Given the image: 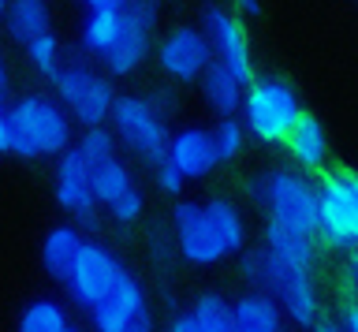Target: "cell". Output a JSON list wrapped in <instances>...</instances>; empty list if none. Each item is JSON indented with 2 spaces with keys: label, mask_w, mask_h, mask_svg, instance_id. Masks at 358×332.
<instances>
[{
  "label": "cell",
  "mask_w": 358,
  "mask_h": 332,
  "mask_svg": "<svg viewBox=\"0 0 358 332\" xmlns=\"http://www.w3.org/2000/svg\"><path fill=\"white\" fill-rule=\"evenodd\" d=\"M123 332H157V321H153V314H142V317H134Z\"/></svg>",
  "instance_id": "cell-38"
},
{
  "label": "cell",
  "mask_w": 358,
  "mask_h": 332,
  "mask_svg": "<svg viewBox=\"0 0 358 332\" xmlns=\"http://www.w3.org/2000/svg\"><path fill=\"white\" fill-rule=\"evenodd\" d=\"M142 314H150V295H145V284L127 269L120 276L116 291H112L101 306L90 310V329L94 332H123Z\"/></svg>",
  "instance_id": "cell-13"
},
{
  "label": "cell",
  "mask_w": 358,
  "mask_h": 332,
  "mask_svg": "<svg viewBox=\"0 0 358 332\" xmlns=\"http://www.w3.org/2000/svg\"><path fill=\"white\" fill-rule=\"evenodd\" d=\"M49 86H52V97L71 113V120L83 131L86 127H105L112 120V108H116V97H120L108 75L90 68L83 49L64 60V68L49 79Z\"/></svg>",
  "instance_id": "cell-4"
},
{
  "label": "cell",
  "mask_w": 358,
  "mask_h": 332,
  "mask_svg": "<svg viewBox=\"0 0 358 332\" xmlns=\"http://www.w3.org/2000/svg\"><path fill=\"white\" fill-rule=\"evenodd\" d=\"M198 86H201V97H206V105L213 108V113H217V120H224V116H239L246 82H243L231 68H224L220 60H213V68L201 75Z\"/></svg>",
  "instance_id": "cell-19"
},
{
  "label": "cell",
  "mask_w": 358,
  "mask_h": 332,
  "mask_svg": "<svg viewBox=\"0 0 358 332\" xmlns=\"http://www.w3.org/2000/svg\"><path fill=\"white\" fill-rule=\"evenodd\" d=\"M228 4H231V12L235 15H262V0H228Z\"/></svg>",
  "instance_id": "cell-36"
},
{
  "label": "cell",
  "mask_w": 358,
  "mask_h": 332,
  "mask_svg": "<svg viewBox=\"0 0 358 332\" xmlns=\"http://www.w3.org/2000/svg\"><path fill=\"white\" fill-rule=\"evenodd\" d=\"M317 239L336 254L358 247V209L336 168L317 175Z\"/></svg>",
  "instance_id": "cell-10"
},
{
  "label": "cell",
  "mask_w": 358,
  "mask_h": 332,
  "mask_svg": "<svg viewBox=\"0 0 358 332\" xmlns=\"http://www.w3.org/2000/svg\"><path fill=\"white\" fill-rule=\"evenodd\" d=\"M0 153H8V105L0 101Z\"/></svg>",
  "instance_id": "cell-39"
},
{
  "label": "cell",
  "mask_w": 358,
  "mask_h": 332,
  "mask_svg": "<svg viewBox=\"0 0 358 332\" xmlns=\"http://www.w3.org/2000/svg\"><path fill=\"white\" fill-rule=\"evenodd\" d=\"M164 332H201V325L194 321V314H190V306H187V310H176V314L168 317Z\"/></svg>",
  "instance_id": "cell-32"
},
{
  "label": "cell",
  "mask_w": 358,
  "mask_h": 332,
  "mask_svg": "<svg viewBox=\"0 0 358 332\" xmlns=\"http://www.w3.org/2000/svg\"><path fill=\"white\" fill-rule=\"evenodd\" d=\"M198 27L206 30L217 60L224 64V68H231L246 86H250L257 75H254V57H250V34H246L243 19L235 15L231 8H224V4H206L201 8Z\"/></svg>",
  "instance_id": "cell-12"
},
{
  "label": "cell",
  "mask_w": 358,
  "mask_h": 332,
  "mask_svg": "<svg viewBox=\"0 0 358 332\" xmlns=\"http://www.w3.org/2000/svg\"><path fill=\"white\" fill-rule=\"evenodd\" d=\"M153 183H157V191H161V194H168V198H183L187 175H183V172H179L172 161L164 157V161L153 168Z\"/></svg>",
  "instance_id": "cell-31"
},
{
  "label": "cell",
  "mask_w": 358,
  "mask_h": 332,
  "mask_svg": "<svg viewBox=\"0 0 358 332\" xmlns=\"http://www.w3.org/2000/svg\"><path fill=\"white\" fill-rule=\"evenodd\" d=\"M246 194L265 209V220H276V224L317 239V180H310L306 172L276 164L262 175H250Z\"/></svg>",
  "instance_id": "cell-3"
},
{
  "label": "cell",
  "mask_w": 358,
  "mask_h": 332,
  "mask_svg": "<svg viewBox=\"0 0 358 332\" xmlns=\"http://www.w3.org/2000/svg\"><path fill=\"white\" fill-rule=\"evenodd\" d=\"M108 127H112V135L120 138V146L127 153H134L142 164H150V168H157V164L168 157L172 131H168V120L150 105V97L120 94Z\"/></svg>",
  "instance_id": "cell-6"
},
{
  "label": "cell",
  "mask_w": 358,
  "mask_h": 332,
  "mask_svg": "<svg viewBox=\"0 0 358 332\" xmlns=\"http://www.w3.org/2000/svg\"><path fill=\"white\" fill-rule=\"evenodd\" d=\"M209 131H213V146H217V161L220 164H231V161L243 157L246 138H250V135H246V124L239 116H224Z\"/></svg>",
  "instance_id": "cell-26"
},
{
  "label": "cell",
  "mask_w": 358,
  "mask_h": 332,
  "mask_svg": "<svg viewBox=\"0 0 358 332\" xmlns=\"http://www.w3.org/2000/svg\"><path fill=\"white\" fill-rule=\"evenodd\" d=\"M299 116H302V101L287 79L257 75L246 86L239 120L246 124V135L254 142H262V146H284V138L299 124Z\"/></svg>",
  "instance_id": "cell-5"
},
{
  "label": "cell",
  "mask_w": 358,
  "mask_h": 332,
  "mask_svg": "<svg viewBox=\"0 0 358 332\" xmlns=\"http://www.w3.org/2000/svg\"><path fill=\"white\" fill-rule=\"evenodd\" d=\"M78 4H83L86 12H123L131 0H78Z\"/></svg>",
  "instance_id": "cell-35"
},
{
  "label": "cell",
  "mask_w": 358,
  "mask_h": 332,
  "mask_svg": "<svg viewBox=\"0 0 358 332\" xmlns=\"http://www.w3.org/2000/svg\"><path fill=\"white\" fill-rule=\"evenodd\" d=\"M190 314L201 325V332H235V310L231 298L220 291H201L194 303H190Z\"/></svg>",
  "instance_id": "cell-25"
},
{
  "label": "cell",
  "mask_w": 358,
  "mask_h": 332,
  "mask_svg": "<svg viewBox=\"0 0 358 332\" xmlns=\"http://www.w3.org/2000/svg\"><path fill=\"white\" fill-rule=\"evenodd\" d=\"M22 52H27V64L41 75V79H52V75L64 68V49H60V38H56L52 30L41 38H34Z\"/></svg>",
  "instance_id": "cell-28"
},
{
  "label": "cell",
  "mask_w": 358,
  "mask_h": 332,
  "mask_svg": "<svg viewBox=\"0 0 358 332\" xmlns=\"http://www.w3.org/2000/svg\"><path fill=\"white\" fill-rule=\"evenodd\" d=\"M284 150L299 172H306V175L329 172V135H324L321 120L306 113V108H302L299 124L291 127V135L284 138Z\"/></svg>",
  "instance_id": "cell-14"
},
{
  "label": "cell",
  "mask_w": 358,
  "mask_h": 332,
  "mask_svg": "<svg viewBox=\"0 0 358 332\" xmlns=\"http://www.w3.org/2000/svg\"><path fill=\"white\" fill-rule=\"evenodd\" d=\"M67 332H83V329H78V325H71V329H67Z\"/></svg>",
  "instance_id": "cell-43"
},
{
  "label": "cell",
  "mask_w": 358,
  "mask_h": 332,
  "mask_svg": "<svg viewBox=\"0 0 358 332\" xmlns=\"http://www.w3.org/2000/svg\"><path fill=\"white\" fill-rule=\"evenodd\" d=\"M262 247L273 254L276 261L291 265V269L313 273V265H317V239H313V236H302V231H295V228L276 224V220H265Z\"/></svg>",
  "instance_id": "cell-17"
},
{
  "label": "cell",
  "mask_w": 358,
  "mask_h": 332,
  "mask_svg": "<svg viewBox=\"0 0 358 332\" xmlns=\"http://www.w3.org/2000/svg\"><path fill=\"white\" fill-rule=\"evenodd\" d=\"M8 90H11V71H8L4 57H0V101H4V97H8Z\"/></svg>",
  "instance_id": "cell-40"
},
{
  "label": "cell",
  "mask_w": 358,
  "mask_h": 332,
  "mask_svg": "<svg viewBox=\"0 0 358 332\" xmlns=\"http://www.w3.org/2000/svg\"><path fill=\"white\" fill-rule=\"evenodd\" d=\"M347 284H351V291H355V298H358V247L347 254Z\"/></svg>",
  "instance_id": "cell-37"
},
{
  "label": "cell",
  "mask_w": 358,
  "mask_h": 332,
  "mask_svg": "<svg viewBox=\"0 0 358 332\" xmlns=\"http://www.w3.org/2000/svg\"><path fill=\"white\" fill-rule=\"evenodd\" d=\"M310 332H343V325H340V321H324V317H321Z\"/></svg>",
  "instance_id": "cell-41"
},
{
  "label": "cell",
  "mask_w": 358,
  "mask_h": 332,
  "mask_svg": "<svg viewBox=\"0 0 358 332\" xmlns=\"http://www.w3.org/2000/svg\"><path fill=\"white\" fill-rule=\"evenodd\" d=\"M105 213H108L112 220H116V224H123V228L138 224V220H142V213H145V194H142V187L134 183L127 194H123V198H116V202H112V205L105 209Z\"/></svg>",
  "instance_id": "cell-29"
},
{
  "label": "cell",
  "mask_w": 358,
  "mask_h": 332,
  "mask_svg": "<svg viewBox=\"0 0 358 332\" xmlns=\"http://www.w3.org/2000/svg\"><path fill=\"white\" fill-rule=\"evenodd\" d=\"M86 239L90 236L78 224H71V220L52 224L41 239V269H45V276L56 280V284H67V276H71L78 254H83V247H86Z\"/></svg>",
  "instance_id": "cell-16"
},
{
  "label": "cell",
  "mask_w": 358,
  "mask_h": 332,
  "mask_svg": "<svg viewBox=\"0 0 358 332\" xmlns=\"http://www.w3.org/2000/svg\"><path fill=\"white\" fill-rule=\"evenodd\" d=\"M168 161L190 180H206L217 168V146H213L209 127H179L172 131V146H168Z\"/></svg>",
  "instance_id": "cell-15"
},
{
  "label": "cell",
  "mask_w": 358,
  "mask_h": 332,
  "mask_svg": "<svg viewBox=\"0 0 358 332\" xmlns=\"http://www.w3.org/2000/svg\"><path fill=\"white\" fill-rule=\"evenodd\" d=\"M150 254H153V261H157V269H168V265H172V258H176V236H172V224H161V220H157V224L150 228Z\"/></svg>",
  "instance_id": "cell-30"
},
{
  "label": "cell",
  "mask_w": 358,
  "mask_h": 332,
  "mask_svg": "<svg viewBox=\"0 0 358 332\" xmlns=\"http://www.w3.org/2000/svg\"><path fill=\"white\" fill-rule=\"evenodd\" d=\"M206 213L213 220V231H217V239L224 243V250H228V258L246 250V217H243V209L231 202V198H224V194H213L209 202H206Z\"/></svg>",
  "instance_id": "cell-21"
},
{
  "label": "cell",
  "mask_w": 358,
  "mask_h": 332,
  "mask_svg": "<svg viewBox=\"0 0 358 332\" xmlns=\"http://www.w3.org/2000/svg\"><path fill=\"white\" fill-rule=\"evenodd\" d=\"M8 4H11V0H0V19L8 15Z\"/></svg>",
  "instance_id": "cell-42"
},
{
  "label": "cell",
  "mask_w": 358,
  "mask_h": 332,
  "mask_svg": "<svg viewBox=\"0 0 358 332\" xmlns=\"http://www.w3.org/2000/svg\"><path fill=\"white\" fill-rule=\"evenodd\" d=\"M235 310V332H287V314L280 310V303L265 291H250L231 298Z\"/></svg>",
  "instance_id": "cell-18"
},
{
  "label": "cell",
  "mask_w": 358,
  "mask_h": 332,
  "mask_svg": "<svg viewBox=\"0 0 358 332\" xmlns=\"http://www.w3.org/2000/svg\"><path fill=\"white\" fill-rule=\"evenodd\" d=\"M145 97H150V105H153V108H157V113H161L164 120L176 113V94L168 90V86H161V90H153V94H145Z\"/></svg>",
  "instance_id": "cell-33"
},
{
  "label": "cell",
  "mask_w": 358,
  "mask_h": 332,
  "mask_svg": "<svg viewBox=\"0 0 358 332\" xmlns=\"http://www.w3.org/2000/svg\"><path fill=\"white\" fill-rule=\"evenodd\" d=\"M123 273H127V265L120 261L116 250L105 247L101 239H86V247H83V254H78V261H75L71 276H67L64 291H67V298H71L78 310L90 314V310L101 306L112 291H116Z\"/></svg>",
  "instance_id": "cell-7"
},
{
  "label": "cell",
  "mask_w": 358,
  "mask_h": 332,
  "mask_svg": "<svg viewBox=\"0 0 358 332\" xmlns=\"http://www.w3.org/2000/svg\"><path fill=\"white\" fill-rule=\"evenodd\" d=\"M4 30H8L11 41H19L22 49H27L34 38L49 34V30H52L49 0H11L8 15H4Z\"/></svg>",
  "instance_id": "cell-20"
},
{
  "label": "cell",
  "mask_w": 358,
  "mask_h": 332,
  "mask_svg": "<svg viewBox=\"0 0 358 332\" xmlns=\"http://www.w3.org/2000/svg\"><path fill=\"white\" fill-rule=\"evenodd\" d=\"M52 198L56 205L71 217V224H78L86 236L101 231V205L94 194V168L86 164V157L75 146L56 157V175H52Z\"/></svg>",
  "instance_id": "cell-8"
},
{
  "label": "cell",
  "mask_w": 358,
  "mask_h": 332,
  "mask_svg": "<svg viewBox=\"0 0 358 332\" xmlns=\"http://www.w3.org/2000/svg\"><path fill=\"white\" fill-rule=\"evenodd\" d=\"M153 60H157V68H161L164 79L190 86V82H201V75L213 68L217 52H213L201 27L179 23L153 45Z\"/></svg>",
  "instance_id": "cell-9"
},
{
  "label": "cell",
  "mask_w": 358,
  "mask_h": 332,
  "mask_svg": "<svg viewBox=\"0 0 358 332\" xmlns=\"http://www.w3.org/2000/svg\"><path fill=\"white\" fill-rule=\"evenodd\" d=\"M343 325V332H358V298H347L340 306V317H336Z\"/></svg>",
  "instance_id": "cell-34"
},
{
  "label": "cell",
  "mask_w": 358,
  "mask_h": 332,
  "mask_svg": "<svg viewBox=\"0 0 358 332\" xmlns=\"http://www.w3.org/2000/svg\"><path fill=\"white\" fill-rule=\"evenodd\" d=\"M239 276L250 291L273 295L291 325L313 329L321 321V295H317V284H313V273L276 261L265 247H246L239 254Z\"/></svg>",
  "instance_id": "cell-2"
},
{
  "label": "cell",
  "mask_w": 358,
  "mask_h": 332,
  "mask_svg": "<svg viewBox=\"0 0 358 332\" xmlns=\"http://www.w3.org/2000/svg\"><path fill=\"white\" fill-rule=\"evenodd\" d=\"M71 329V317H67L64 303L56 298H34V303L22 306L15 332H67Z\"/></svg>",
  "instance_id": "cell-23"
},
{
  "label": "cell",
  "mask_w": 358,
  "mask_h": 332,
  "mask_svg": "<svg viewBox=\"0 0 358 332\" xmlns=\"http://www.w3.org/2000/svg\"><path fill=\"white\" fill-rule=\"evenodd\" d=\"M75 146V120L52 94H19L8 105V153L19 161L64 157Z\"/></svg>",
  "instance_id": "cell-1"
},
{
  "label": "cell",
  "mask_w": 358,
  "mask_h": 332,
  "mask_svg": "<svg viewBox=\"0 0 358 332\" xmlns=\"http://www.w3.org/2000/svg\"><path fill=\"white\" fill-rule=\"evenodd\" d=\"M120 27H123V12H86L83 27H78V49H83L86 57L101 60L112 49Z\"/></svg>",
  "instance_id": "cell-22"
},
{
  "label": "cell",
  "mask_w": 358,
  "mask_h": 332,
  "mask_svg": "<svg viewBox=\"0 0 358 332\" xmlns=\"http://www.w3.org/2000/svg\"><path fill=\"white\" fill-rule=\"evenodd\" d=\"M172 236H176V250L187 265H198V269H209V265H220L228 258L224 243L213 231V220L206 213V202H194V198H176L172 205Z\"/></svg>",
  "instance_id": "cell-11"
},
{
  "label": "cell",
  "mask_w": 358,
  "mask_h": 332,
  "mask_svg": "<svg viewBox=\"0 0 358 332\" xmlns=\"http://www.w3.org/2000/svg\"><path fill=\"white\" fill-rule=\"evenodd\" d=\"M75 150L86 157V164L90 168H97V164H105V161H112V157H120V138L112 135V127L105 124V127H86L83 135L75 138Z\"/></svg>",
  "instance_id": "cell-27"
},
{
  "label": "cell",
  "mask_w": 358,
  "mask_h": 332,
  "mask_svg": "<svg viewBox=\"0 0 358 332\" xmlns=\"http://www.w3.org/2000/svg\"><path fill=\"white\" fill-rule=\"evenodd\" d=\"M131 187H134V175H131L127 161L112 157V161H105V164H97V168H94V194H97L101 209H108L116 198L127 194Z\"/></svg>",
  "instance_id": "cell-24"
}]
</instances>
